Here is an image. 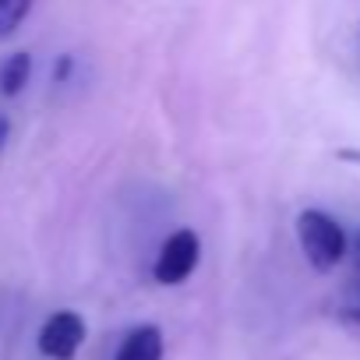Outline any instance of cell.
Segmentation results:
<instances>
[{
	"instance_id": "52a82bcc",
	"label": "cell",
	"mask_w": 360,
	"mask_h": 360,
	"mask_svg": "<svg viewBox=\"0 0 360 360\" xmlns=\"http://www.w3.org/2000/svg\"><path fill=\"white\" fill-rule=\"evenodd\" d=\"M346 321H353V325H360V276H356V283L346 290V297H342V311H339Z\"/></svg>"
},
{
	"instance_id": "277c9868",
	"label": "cell",
	"mask_w": 360,
	"mask_h": 360,
	"mask_svg": "<svg viewBox=\"0 0 360 360\" xmlns=\"http://www.w3.org/2000/svg\"><path fill=\"white\" fill-rule=\"evenodd\" d=\"M113 360H162V332L155 325H138L124 335Z\"/></svg>"
},
{
	"instance_id": "3957f363",
	"label": "cell",
	"mask_w": 360,
	"mask_h": 360,
	"mask_svg": "<svg viewBox=\"0 0 360 360\" xmlns=\"http://www.w3.org/2000/svg\"><path fill=\"white\" fill-rule=\"evenodd\" d=\"M36 342L46 360H75L85 342V318L78 311H53L43 321Z\"/></svg>"
},
{
	"instance_id": "5b68a950",
	"label": "cell",
	"mask_w": 360,
	"mask_h": 360,
	"mask_svg": "<svg viewBox=\"0 0 360 360\" xmlns=\"http://www.w3.org/2000/svg\"><path fill=\"white\" fill-rule=\"evenodd\" d=\"M29 78H32V53H25V50L11 53L4 64H0V96H8V99L22 96Z\"/></svg>"
},
{
	"instance_id": "8992f818",
	"label": "cell",
	"mask_w": 360,
	"mask_h": 360,
	"mask_svg": "<svg viewBox=\"0 0 360 360\" xmlns=\"http://www.w3.org/2000/svg\"><path fill=\"white\" fill-rule=\"evenodd\" d=\"M36 0H0V39H8L22 29V22L32 15Z\"/></svg>"
},
{
	"instance_id": "6da1fadb",
	"label": "cell",
	"mask_w": 360,
	"mask_h": 360,
	"mask_svg": "<svg viewBox=\"0 0 360 360\" xmlns=\"http://www.w3.org/2000/svg\"><path fill=\"white\" fill-rule=\"evenodd\" d=\"M297 240L318 272H332L346 258V248H349L342 226L321 209H304L297 216Z\"/></svg>"
},
{
	"instance_id": "30bf717a",
	"label": "cell",
	"mask_w": 360,
	"mask_h": 360,
	"mask_svg": "<svg viewBox=\"0 0 360 360\" xmlns=\"http://www.w3.org/2000/svg\"><path fill=\"white\" fill-rule=\"evenodd\" d=\"M353 269H356V276H360V233L353 237Z\"/></svg>"
},
{
	"instance_id": "9c48e42d",
	"label": "cell",
	"mask_w": 360,
	"mask_h": 360,
	"mask_svg": "<svg viewBox=\"0 0 360 360\" xmlns=\"http://www.w3.org/2000/svg\"><path fill=\"white\" fill-rule=\"evenodd\" d=\"M11 138V120L4 117V113H0V148H4V141Z\"/></svg>"
},
{
	"instance_id": "7a4b0ae2",
	"label": "cell",
	"mask_w": 360,
	"mask_h": 360,
	"mask_svg": "<svg viewBox=\"0 0 360 360\" xmlns=\"http://www.w3.org/2000/svg\"><path fill=\"white\" fill-rule=\"evenodd\" d=\"M202 262V240L195 230H176L162 240L159 255H155V265H152V276L155 283L162 286H180Z\"/></svg>"
},
{
	"instance_id": "ba28073f",
	"label": "cell",
	"mask_w": 360,
	"mask_h": 360,
	"mask_svg": "<svg viewBox=\"0 0 360 360\" xmlns=\"http://www.w3.org/2000/svg\"><path fill=\"white\" fill-rule=\"evenodd\" d=\"M71 68H75V60L64 53L60 60H57V71H53V82H64V78H71Z\"/></svg>"
}]
</instances>
